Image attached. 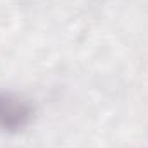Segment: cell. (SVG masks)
Segmentation results:
<instances>
[{
	"instance_id": "cell-1",
	"label": "cell",
	"mask_w": 148,
	"mask_h": 148,
	"mask_svg": "<svg viewBox=\"0 0 148 148\" xmlns=\"http://www.w3.org/2000/svg\"><path fill=\"white\" fill-rule=\"evenodd\" d=\"M35 117V107L28 98L14 91L0 90V131L17 134L24 131Z\"/></svg>"
}]
</instances>
